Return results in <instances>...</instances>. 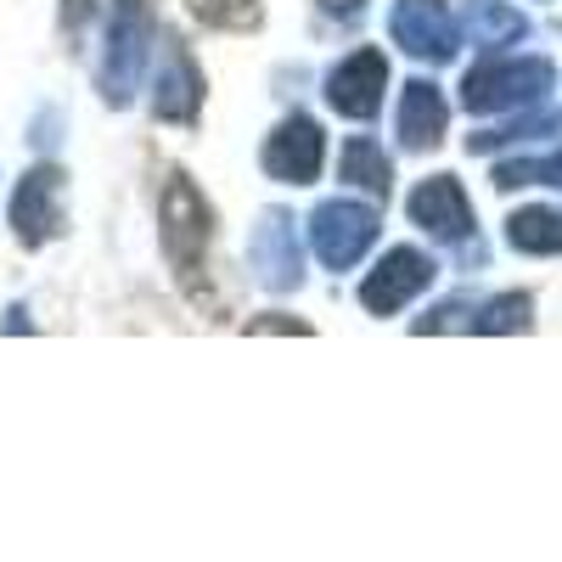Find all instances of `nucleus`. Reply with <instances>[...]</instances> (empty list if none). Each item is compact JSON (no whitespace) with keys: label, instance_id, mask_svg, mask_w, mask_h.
Masks as SVG:
<instances>
[{"label":"nucleus","instance_id":"20","mask_svg":"<svg viewBox=\"0 0 562 562\" xmlns=\"http://www.w3.org/2000/svg\"><path fill=\"white\" fill-rule=\"evenodd\" d=\"M461 315H473V304H439L428 321H422V333H450V326H473V321H461Z\"/></svg>","mask_w":562,"mask_h":562},{"label":"nucleus","instance_id":"13","mask_svg":"<svg viewBox=\"0 0 562 562\" xmlns=\"http://www.w3.org/2000/svg\"><path fill=\"white\" fill-rule=\"evenodd\" d=\"M198 108H203V79H198L192 57H186V52H169L164 79H158V97H153V113L169 119V124H192Z\"/></svg>","mask_w":562,"mask_h":562},{"label":"nucleus","instance_id":"6","mask_svg":"<svg viewBox=\"0 0 562 562\" xmlns=\"http://www.w3.org/2000/svg\"><path fill=\"white\" fill-rule=\"evenodd\" d=\"M389 34H394L400 52H411L422 63H450L456 45H461V29H456L445 0H394Z\"/></svg>","mask_w":562,"mask_h":562},{"label":"nucleus","instance_id":"10","mask_svg":"<svg viewBox=\"0 0 562 562\" xmlns=\"http://www.w3.org/2000/svg\"><path fill=\"white\" fill-rule=\"evenodd\" d=\"M326 164V135L315 119H288L276 124L270 140H265V169L270 180H288V186H310Z\"/></svg>","mask_w":562,"mask_h":562},{"label":"nucleus","instance_id":"17","mask_svg":"<svg viewBox=\"0 0 562 562\" xmlns=\"http://www.w3.org/2000/svg\"><path fill=\"white\" fill-rule=\"evenodd\" d=\"M546 130H562V113H557V108H535L529 119L506 124V130H484V135H473V153L506 147V140H535V135H546Z\"/></svg>","mask_w":562,"mask_h":562},{"label":"nucleus","instance_id":"11","mask_svg":"<svg viewBox=\"0 0 562 562\" xmlns=\"http://www.w3.org/2000/svg\"><path fill=\"white\" fill-rule=\"evenodd\" d=\"M12 225L29 248L52 243L63 231V175L57 169H29L18 180V198H12Z\"/></svg>","mask_w":562,"mask_h":562},{"label":"nucleus","instance_id":"18","mask_svg":"<svg viewBox=\"0 0 562 562\" xmlns=\"http://www.w3.org/2000/svg\"><path fill=\"white\" fill-rule=\"evenodd\" d=\"M529 299L524 293H506V299H490L484 315L473 321V333H529Z\"/></svg>","mask_w":562,"mask_h":562},{"label":"nucleus","instance_id":"4","mask_svg":"<svg viewBox=\"0 0 562 562\" xmlns=\"http://www.w3.org/2000/svg\"><path fill=\"white\" fill-rule=\"evenodd\" d=\"M164 248L180 276H198L203 248H209V203L198 198V186L186 175L164 186Z\"/></svg>","mask_w":562,"mask_h":562},{"label":"nucleus","instance_id":"3","mask_svg":"<svg viewBox=\"0 0 562 562\" xmlns=\"http://www.w3.org/2000/svg\"><path fill=\"white\" fill-rule=\"evenodd\" d=\"M378 209L371 203H349V198H333L310 214V248L326 270H355L371 243H378Z\"/></svg>","mask_w":562,"mask_h":562},{"label":"nucleus","instance_id":"15","mask_svg":"<svg viewBox=\"0 0 562 562\" xmlns=\"http://www.w3.org/2000/svg\"><path fill=\"white\" fill-rule=\"evenodd\" d=\"M338 175H344V186H355V192L383 198V192H389V153H383L371 135H355L349 147H344V164H338Z\"/></svg>","mask_w":562,"mask_h":562},{"label":"nucleus","instance_id":"1","mask_svg":"<svg viewBox=\"0 0 562 562\" xmlns=\"http://www.w3.org/2000/svg\"><path fill=\"white\" fill-rule=\"evenodd\" d=\"M147 52H153V12L147 0H113L108 18V45H102V97L108 108H130L140 74H147Z\"/></svg>","mask_w":562,"mask_h":562},{"label":"nucleus","instance_id":"7","mask_svg":"<svg viewBox=\"0 0 562 562\" xmlns=\"http://www.w3.org/2000/svg\"><path fill=\"white\" fill-rule=\"evenodd\" d=\"M248 265L259 276V288H270V293H293L304 281V248H299V231H293L288 214H259L254 243H248Z\"/></svg>","mask_w":562,"mask_h":562},{"label":"nucleus","instance_id":"19","mask_svg":"<svg viewBox=\"0 0 562 562\" xmlns=\"http://www.w3.org/2000/svg\"><path fill=\"white\" fill-rule=\"evenodd\" d=\"M535 180L562 186V153H557V158H540V164H501V169H495L501 192H506V186H535Z\"/></svg>","mask_w":562,"mask_h":562},{"label":"nucleus","instance_id":"12","mask_svg":"<svg viewBox=\"0 0 562 562\" xmlns=\"http://www.w3.org/2000/svg\"><path fill=\"white\" fill-rule=\"evenodd\" d=\"M450 130V102L434 79H411L400 102V140L411 153H434Z\"/></svg>","mask_w":562,"mask_h":562},{"label":"nucleus","instance_id":"14","mask_svg":"<svg viewBox=\"0 0 562 562\" xmlns=\"http://www.w3.org/2000/svg\"><path fill=\"white\" fill-rule=\"evenodd\" d=\"M461 29L484 45H506L529 34V18L518 7H506V0H461Z\"/></svg>","mask_w":562,"mask_h":562},{"label":"nucleus","instance_id":"5","mask_svg":"<svg viewBox=\"0 0 562 562\" xmlns=\"http://www.w3.org/2000/svg\"><path fill=\"white\" fill-rule=\"evenodd\" d=\"M428 288H434V259L416 254V248H389L371 265V276L360 281V304H366V315H400Z\"/></svg>","mask_w":562,"mask_h":562},{"label":"nucleus","instance_id":"16","mask_svg":"<svg viewBox=\"0 0 562 562\" xmlns=\"http://www.w3.org/2000/svg\"><path fill=\"white\" fill-rule=\"evenodd\" d=\"M506 243L518 254H562V209H518L506 220Z\"/></svg>","mask_w":562,"mask_h":562},{"label":"nucleus","instance_id":"8","mask_svg":"<svg viewBox=\"0 0 562 562\" xmlns=\"http://www.w3.org/2000/svg\"><path fill=\"white\" fill-rule=\"evenodd\" d=\"M405 214L428 231V237H439V243L473 237V203H467V192H461L456 175H428V180H422L416 192L405 198Z\"/></svg>","mask_w":562,"mask_h":562},{"label":"nucleus","instance_id":"9","mask_svg":"<svg viewBox=\"0 0 562 562\" xmlns=\"http://www.w3.org/2000/svg\"><path fill=\"white\" fill-rule=\"evenodd\" d=\"M383 85H389V57L383 52H355L326 74V102L344 119H378Z\"/></svg>","mask_w":562,"mask_h":562},{"label":"nucleus","instance_id":"2","mask_svg":"<svg viewBox=\"0 0 562 562\" xmlns=\"http://www.w3.org/2000/svg\"><path fill=\"white\" fill-rule=\"evenodd\" d=\"M551 85H557V68L546 57L484 63L461 79V108L467 113H518V108H535Z\"/></svg>","mask_w":562,"mask_h":562}]
</instances>
